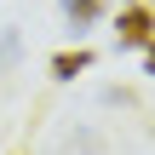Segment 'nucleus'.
<instances>
[{"label": "nucleus", "mask_w": 155, "mask_h": 155, "mask_svg": "<svg viewBox=\"0 0 155 155\" xmlns=\"http://www.w3.org/2000/svg\"><path fill=\"white\" fill-rule=\"evenodd\" d=\"M150 35H155V12L144 6V0H138V6H127V12L115 17V46H121V52H132V46H144Z\"/></svg>", "instance_id": "obj_1"}, {"label": "nucleus", "mask_w": 155, "mask_h": 155, "mask_svg": "<svg viewBox=\"0 0 155 155\" xmlns=\"http://www.w3.org/2000/svg\"><path fill=\"white\" fill-rule=\"evenodd\" d=\"M92 69V52L86 46H75V52H58L52 58V81H75V75H86Z\"/></svg>", "instance_id": "obj_2"}, {"label": "nucleus", "mask_w": 155, "mask_h": 155, "mask_svg": "<svg viewBox=\"0 0 155 155\" xmlns=\"http://www.w3.org/2000/svg\"><path fill=\"white\" fill-rule=\"evenodd\" d=\"M63 17H69L75 29H92V23L104 17V0H63Z\"/></svg>", "instance_id": "obj_3"}, {"label": "nucleus", "mask_w": 155, "mask_h": 155, "mask_svg": "<svg viewBox=\"0 0 155 155\" xmlns=\"http://www.w3.org/2000/svg\"><path fill=\"white\" fill-rule=\"evenodd\" d=\"M17 46H23V35H17V29H6V35H0V75L17 63Z\"/></svg>", "instance_id": "obj_4"}, {"label": "nucleus", "mask_w": 155, "mask_h": 155, "mask_svg": "<svg viewBox=\"0 0 155 155\" xmlns=\"http://www.w3.org/2000/svg\"><path fill=\"white\" fill-rule=\"evenodd\" d=\"M144 75H155V35L144 40Z\"/></svg>", "instance_id": "obj_5"}]
</instances>
